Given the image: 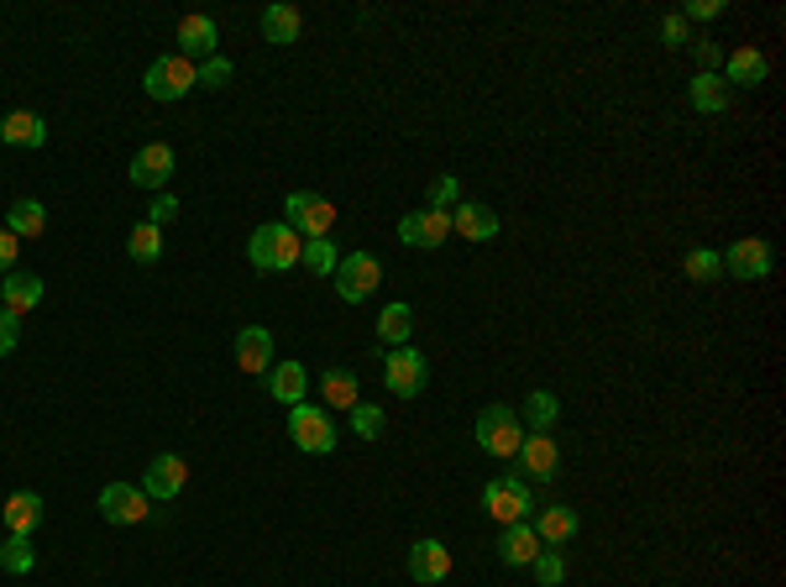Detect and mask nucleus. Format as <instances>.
I'll return each instance as SVG.
<instances>
[{"label":"nucleus","instance_id":"1","mask_svg":"<svg viewBox=\"0 0 786 587\" xmlns=\"http://www.w3.org/2000/svg\"><path fill=\"white\" fill-rule=\"evenodd\" d=\"M299 252H305V241L294 236V226H284V221H267V226H258L252 232V241H247V258H252V268L258 273H288L294 262H299Z\"/></svg>","mask_w":786,"mask_h":587},{"label":"nucleus","instance_id":"2","mask_svg":"<svg viewBox=\"0 0 786 587\" xmlns=\"http://www.w3.org/2000/svg\"><path fill=\"white\" fill-rule=\"evenodd\" d=\"M477 447L488 451V456H499V462H514V451L524 441V425H520V409H509V404H488L482 415H477Z\"/></svg>","mask_w":786,"mask_h":587},{"label":"nucleus","instance_id":"3","mask_svg":"<svg viewBox=\"0 0 786 587\" xmlns=\"http://www.w3.org/2000/svg\"><path fill=\"white\" fill-rule=\"evenodd\" d=\"M288 441L310 456H331L335 451V420L326 404H294L288 409Z\"/></svg>","mask_w":786,"mask_h":587},{"label":"nucleus","instance_id":"4","mask_svg":"<svg viewBox=\"0 0 786 587\" xmlns=\"http://www.w3.org/2000/svg\"><path fill=\"white\" fill-rule=\"evenodd\" d=\"M284 211H288L284 226H294L299 241H320V236H331V226H335V205L326 194H310V189H294L284 200Z\"/></svg>","mask_w":786,"mask_h":587},{"label":"nucleus","instance_id":"5","mask_svg":"<svg viewBox=\"0 0 786 587\" xmlns=\"http://www.w3.org/2000/svg\"><path fill=\"white\" fill-rule=\"evenodd\" d=\"M482 509L499 519V524H524V519H529V509H535L529 483H524L520 472H503V477H493V483L482 488Z\"/></svg>","mask_w":786,"mask_h":587},{"label":"nucleus","instance_id":"6","mask_svg":"<svg viewBox=\"0 0 786 587\" xmlns=\"http://www.w3.org/2000/svg\"><path fill=\"white\" fill-rule=\"evenodd\" d=\"M383 283V262L373 252H346V258L335 262V294L346 300V305H362V300H373Z\"/></svg>","mask_w":786,"mask_h":587},{"label":"nucleus","instance_id":"7","mask_svg":"<svg viewBox=\"0 0 786 587\" xmlns=\"http://www.w3.org/2000/svg\"><path fill=\"white\" fill-rule=\"evenodd\" d=\"M383 383H388V394H399V399H420L430 383V362L414 347H394V352L383 357Z\"/></svg>","mask_w":786,"mask_h":587},{"label":"nucleus","instance_id":"8","mask_svg":"<svg viewBox=\"0 0 786 587\" xmlns=\"http://www.w3.org/2000/svg\"><path fill=\"white\" fill-rule=\"evenodd\" d=\"M95 509L105 524H143L152 515V498L143 494V483H105L95 498Z\"/></svg>","mask_w":786,"mask_h":587},{"label":"nucleus","instance_id":"9","mask_svg":"<svg viewBox=\"0 0 786 587\" xmlns=\"http://www.w3.org/2000/svg\"><path fill=\"white\" fill-rule=\"evenodd\" d=\"M718 258H724V273H734L739 283H761L765 273H771L776 252H771V241H765V236H739L734 247H724Z\"/></svg>","mask_w":786,"mask_h":587},{"label":"nucleus","instance_id":"10","mask_svg":"<svg viewBox=\"0 0 786 587\" xmlns=\"http://www.w3.org/2000/svg\"><path fill=\"white\" fill-rule=\"evenodd\" d=\"M143 90L152 94V100H184V94L194 90V64L179 58V53H168V58H158V64L143 74Z\"/></svg>","mask_w":786,"mask_h":587},{"label":"nucleus","instance_id":"11","mask_svg":"<svg viewBox=\"0 0 786 587\" xmlns=\"http://www.w3.org/2000/svg\"><path fill=\"white\" fill-rule=\"evenodd\" d=\"M184 483H190V462H184V456H173V451L152 456L147 472H143V494L152 498V504H173V498L184 494Z\"/></svg>","mask_w":786,"mask_h":587},{"label":"nucleus","instance_id":"12","mask_svg":"<svg viewBox=\"0 0 786 587\" xmlns=\"http://www.w3.org/2000/svg\"><path fill=\"white\" fill-rule=\"evenodd\" d=\"M446 236H452V211H409L405 221H399V241H405V247H420V252L446 247Z\"/></svg>","mask_w":786,"mask_h":587},{"label":"nucleus","instance_id":"13","mask_svg":"<svg viewBox=\"0 0 786 587\" xmlns=\"http://www.w3.org/2000/svg\"><path fill=\"white\" fill-rule=\"evenodd\" d=\"M173 168H179V158H173V147L168 142H147L143 153L132 158V168H126V179L137 189H163L168 179H173Z\"/></svg>","mask_w":786,"mask_h":587},{"label":"nucleus","instance_id":"14","mask_svg":"<svg viewBox=\"0 0 786 587\" xmlns=\"http://www.w3.org/2000/svg\"><path fill=\"white\" fill-rule=\"evenodd\" d=\"M173 43H179V58H190V64L200 58V64H205V58H215V47H220V26H215L205 11H190V16L179 22V37H173Z\"/></svg>","mask_w":786,"mask_h":587},{"label":"nucleus","instance_id":"15","mask_svg":"<svg viewBox=\"0 0 786 587\" xmlns=\"http://www.w3.org/2000/svg\"><path fill=\"white\" fill-rule=\"evenodd\" d=\"M765 74H771V64H765V53L755 43L724 53V84L729 90H755V84H765Z\"/></svg>","mask_w":786,"mask_h":587},{"label":"nucleus","instance_id":"16","mask_svg":"<svg viewBox=\"0 0 786 587\" xmlns=\"http://www.w3.org/2000/svg\"><path fill=\"white\" fill-rule=\"evenodd\" d=\"M409 577L420 587H430V583H446L452 577V551H446V541H414L409 545Z\"/></svg>","mask_w":786,"mask_h":587},{"label":"nucleus","instance_id":"17","mask_svg":"<svg viewBox=\"0 0 786 587\" xmlns=\"http://www.w3.org/2000/svg\"><path fill=\"white\" fill-rule=\"evenodd\" d=\"M237 368L252 377H267V368H273V330L267 326L237 330Z\"/></svg>","mask_w":786,"mask_h":587},{"label":"nucleus","instance_id":"18","mask_svg":"<svg viewBox=\"0 0 786 587\" xmlns=\"http://www.w3.org/2000/svg\"><path fill=\"white\" fill-rule=\"evenodd\" d=\"M514 456H520L524 477H540V483H550V477L561 472V451H556V441H550V436H524Z\"/></svg>","mask_w":786,"mask_h":587},{"label":"nucleus","instance_id":"19","mask_svg":"<svg viewBox=\"0 0 786 587\" xmlns=\"http://www.w3.org/2000/svg\"><path fill=\"white\" fill-rule=\"evenodd\" d=\"M452 232L462 241H493L499 236V211H488V205H477V200H462L452 211Z\"/></svg>","mask_w":786,"mask_h":587},{"label":"nucleus","instance_id":"20","mask_svg":"<svg viewBox=\"0 0 786 587\" xmlns=\"http://www.w3.org/2000/svg\"><path fill=\"white\" fill-rule=\"evenodd\" d=\"M540 551H546V545H540V535H535L529 519H524V524H503V535H499V562L503 566H529Z\"/></svg>","mask_w":786,"mask_h":587},{"label":"nucleus","instance_id":"21","mask_svg":"<svg viewBox=\"0 0 786 587\" xmlns=\"http://www.w3.org/2000/svg\"><path fill=\"white\" fill-rule=\"evenodd\" d=\"M43 279H32V273H5L0 279V309H11V315H26V309L43 305Z\"/></svg>","mask_w":786,"mask_h":587},{"label":"nucleus","instance_id":"22","mask_svg":"<svg viewBox=\"0 0 786 587\" xmlns=\"http://www.w3.org/2000/svg\"><path fill=\"white\" fill-rule=\"evenodd\" d=\"M0 142L5 147H43L48 142V121L37 111H11V116H0Z\"/></svg>","mask_w":786,"mask_h":587},{"label":"nucleus","instance_id":"23","mask_svg":"<svg viewBox=\"0 0 786 587\" xmlns=\"http://www.w3.org/2000/svg\"><path fill=\"white\" fill-rule=\"evenodd\" d=\"M305 388H310V373H305L299 362H273V368H267V394L278 404H288V409L305 404Z\"/></svg>","mask_w":786,"mask_h":587},{"label":"nucleus","instance_id":"24","mask_svg":"<svg viewBox=\"0 0 786 587\" xmlns=\"http://www.w3.org/2000/svg\"><path fill=\"white\" fill-rule=\"evenodd\" d=\"M0 515H5V530H11V535H32V530L43 524V494L22 488V494H11L0 504Z\"/></svg>","mask_w":786,"mask_h":587},{"label":"nucleus","instance_id":"25","mask_svg":"<svg viewBox=\"0 0 786 587\" xmlns=\"http://www.w3.org/2000/svg\"><path fill=\"white\" fill-rule=\"evenodd\" d=\"M577 530H582V519H577V509H567V504H550V509L535 515V535H540V545H567Z\"/></svg>","mask_w":786,"mask_h":587},{"label":"nucleus","instance_id":"26","mask_svg":"<svg viewBox=\"0 0 786 587\" xmlns=\"http://www.w3.org/2000/svg\"><path fill=\"white\" fill-rule=\"evenodd\" d=\"M556 420H561V399H556L550 388H535V394L524 399V409H520L524 436H550V425Z\"/></svg>","mask_w":786,"mask_h":587},{"label":"nucleus","instance_id":"27","mask_svg":"<svg viewBox=\"0 0 786 587\" xmlns=\"http://www.w3.org/2000/svg\"><path fill=\"white\" fill-rule=\"evenodd\" d=\"M687 94H692V111H697V116H724L734 90L724 84V74H697Z\"/></svg>","mask_w":786,"mask_h":587},{"label":"nucleus","instance_id":"28","mask_svg":"<svg viewBox=\"0 0 786 587\" xmlns=\"http://www.w3.org/2000/svg\"><path fill=\"white\" fill-rule=\"evenodd\" d=\"M320 399H326V409H357L362 404V383L352 368H331V373L320 377Z\"/></svg>","mask_w":786,"mask_h":587},{"label":"nucleus","instance_id":"29","mask_svg":"<svg viewBox=\"0 0 786 587\" xmlns=\"http://www.w3.org/2000/svg\"><path fill=\"white\" fill-rule=\"evenodd\" d=\"M299 32H305V16H299L294 5H267V11H262V37H267V43L288 47V43H299Z\"/></svg>","mask_w":786,"mask_h":587},{"label":"nucleus","instance_id":"30","mask_svg":"<svg viewBox=\"0 0 786 587\" xmlns=\"http://www.w3.org/2000/svg\"><path fill=\"white\" fill-rule=\"evenodd\" d=\"M5 232L16 236V241L48 232V211H43V200H16V205L5 211Z\"/></svg>","mask_w":786,"mask_h":587},{"label":"nucleus","instance_id":"31","mask_svg":"<svg viewBox=\"0 0 786 587\" xmlns=\"http://www.w3.org/2000/svg\"><path fill=\"white\" fill-rule=\"evenodd\" d=\"M409 336H414V309L409 305H383L378 341H388V352H394V347H409Z\"/></svg>","mask_w":786,"mask_h":587},{"label":"nucleus","instance_id":"32","mask_svg":"<svg viewBox=\"0 0 786 587\" xmlns=\"http://www.w3.org/2000/svg\"><path fill=\"white\" fill-rule=\"evenodd\" d=\"M37 566V551H32V535H11V541L0 545V572H11V577H26Z\"/></svg>","mask_w":786,"mask_h":587},{"label":"nucleus","instance_id":"33","mask_svg":"<svg viewBox=\"0 0 786 587\" xmlns=\"http://www.w3.org/2000/svg\"><path fill=\"white\" fill-rule=\"evenodd\" d=\"M126 252H132L137 262H158L163 258V232H158V226H147V221H137L132 236H126Z\"/></svg>","mask_w":786,"mask_h":587},{"label":"nucleus","instance_id":"34","mask_svg":"<svg viewBox=\"0 0 786 587\" xmlns=\"http://www.w3.org/2000/svg\"><path fill=\"white\" fill-rule=\"evenodd\" d=\"M682 268H687V279H692V283H714L718 273H724V258H718L714 247H687Z\"/></svg>","mask_w":786,"mask_h":587},{"label":"nucleus","instance_id":"35","mask_svg":"<svg viewBox=\"0 0 786 587\" xmlns=\"http://www.w3.org/2000/svg\"><path fill=\"white\" fill-rule=\"evenodd\" d=\"M299 262H305V268H310L315 279H331L335 273V247H331V236H320V241H305V252H299Z\"/></svg>","mask_w":786,"mask_h":587},{"label":"nucleus","instance_id":"36","mask_svg":"<svg viewBox=\"0 0 786 587\" xmlns=\"http://www.w3.org/2000/svg\"><path fill=\"white\" fill-rule=\"evenodd\" d=\"M529 566H535V583H540V587H561V583H567V556H561L556 545H546V551H540Z\"/></svg>","mask_w":786,"mask_h":587},{"label":"nucleus","instance_id":"37","mask_svg":"<svg viewBox=\"0 0 786 587\" xmlns=\"http://www.w3.org/2000/svg\"><path fill=\"white\" fill-rule=\"evenodd\" d=\"M231 58H220V53H215V58H205V64H194V84H205V90H226V84H231Z\"/></svg>","mask_w":786,"mask_h":587},{"label":"nucleus","instance_id":"38","mask_svg":"<svg viewBox=\"0 0 786 587\" xmlns=\"http://www.w3.org/2000/svg\"><path fill=\"white\" fill-rule=\"evenodd\" d=\"M456 205H462V184H456L452 173H441V179H430L425 211H456Z\"/></svg>","mask_w":786,"mask_h":587},{"label":"nucleus","instance_id":"39","mask_svg":"<svg viewBox=\"0 0 786 587\" xmlns=\"http://www.w3.org/2000/svg\"><path fill=\"white\" fill-rule=\"evenodd\" d=\"M346 415H352V430H357L362 441H378V436H383V420H388L378 404H357V409H346Z\"/></svg>","mask_w":786,"mask_h":587},{"label":"nucleus","instance_id":"40","mask_svg":"<svg viewBox=\"0 0 786 587\" xmlns=\"http://www.w3.org/2000/svg\"><path fill=\"white\" fill-rule=\"evenodd\" d=\"M692 58H697V74H718L724 69V47L714 43V37H692Z\"/></svg>","mask_w":786,"mask_h":587},{"label":"nucleus","instance_id":"41","mask_svg":"<svg viewBox=\"0 0 786 587\" xmlns=\"http://www.w3.org/2000/svg\"><path fill=\"white\" fill-rule=\"evenodd\" d=\"M16 347H22V315L0 309V357H11Z\"/></svg>","mask_w":786,"mask_h":587},{"label":"nucleus","instance_id":"42","mask_svg":"<svg viewBox=\"0 0 786 587\" xmlns=\"http://www.w3.org/2000/svg\"><path fill=\"white\" fill-rule=\"evenodd\" d=\"M173 215H179V200L173 194H152V205H147V226H173Z\"/></svg>","mask_w":786,"mask_h":587},{"label":"nucleus","instance_id":"43","mask_svg":"<svg viewBox=\"0 0 786 587\" xmlns=\"http://www.w3.org/2000/svg\"><path fill=\"white\" fill-rule=\"evenodd\" d=\"M661 43L667 47H687L692 37H687V16H682V11H671L667 22H661Z\"/></svg>","mask_w":786,"mask_h":587},{"label":"nucleus","instance_id":"44","mask_svg":"<svg viewBox=\"0 0 786 587\" xmlns=\"http://www.w3.org/2000/svg\"><path fill=\"white\" fill-rule=\"evenodd\" d=\"M16 258H22V241L0 226V273H16Z\"/></svg>","mask_w":786,"mask_h":587},{"label":"nucleus","instance_id":"45","mask_svg":"<svg viewBox=\"0 0 786 587\" xmlns=\"http://www.w3.org/2000/svg\"><path fill=\"white\" fill-rule=\"evenodd\" d=\"M682 16H687V22H718V16H724V0H692Z\"/></svg>","mask_w":786,"mask_h":587}]
</instances>
